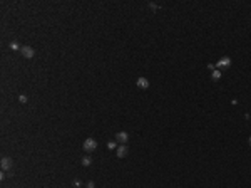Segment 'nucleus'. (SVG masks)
I'll use <instances>...</instances> for the list:
<instances>
[{"label":"nucleus","instance_id":"obj_9","mask_svg":"<svg viewBox=\"0 0 251 188\" xmlns=\"http://www.w3.org/2000/svg\"><path fill=\"white\" fill-rule=\"evenodd\" d=\"M91 163H92L91 156H84V158H82V165H84V166H91Z\"/></svg>","mask_w":251,"mask_h":188},{"label":"nucleus","instance_id":"obj_10","mask_svg":"<svg viewBox=\"0 0 251 188\" xmlns=\"http://www.w3.org/2000/svg\"><path fill=\"white\" fill-rule=\"evenodd\" d=\"M10 49L12 51H19V49H22V47L19 46V42H10Z\"/></svg>","mask_w":251,"mask_h":188},{"label":"nucleus","instance_id":"obj_15","mask_svg":"<svg viewBox=\"0 0 251 188\" xmlns=\"http://www.w3.org/2000/svg\"><path fill=\"white\" fill-rule=\"evenodd\" d=\"M248 143H250V146H251V136H250V140H248Z\"/></svg>","mask_w":251,"mask_h":188},{"label":"nucleus","instance_id":"obj_7","mask_svg":"<svg viewBox=\"0 0 251 188\" xmlns=\"http://www.w3.org/2000/svg\"><path fill=\"white\" fill-rule=\"evenodd\" d=\"M137 87L139 89H147L149 87V81L146 77H139L137 79Z\"/></svg>","mask_w":251,"mask_h":188},{"label":"nucleus","instance_id":"obj_13","mask_svg":"<svg viewBox=\"0 0 251 188\" xmlns=\"http://www.w3.org/2000/svg\"><path fill=\"white\" fill-rule=\"evenodd\" d=\"M72 185H74L76 188H79V187L82 185V183H81V180H74V181H72Z\"/></svg>","mask_w":251,"mask_h":188},{"label":"nucleus","instance_id":"obj_4","mask_svg":"<svg viewBox=\"0 0 251 188\" xmlns=\"http://www.w3.org/2000/svg\"><path fill=\"white\" fill-rule=\"evenodd\" d=\"M0 166H2V170H4V171L10 170V168H12V160H10L9 156H4V158H2V161H0Z\"/></svg>","mask_w":251,"mask_h":188},{"label":"nucleus","instance_id":"obj_3","mask_svg":"<svg viewBox=\"0 0 251 188\" xmlns=\"http://www.w3.org/2000/svg\"><path fill=\"white\" fill-rule=\"evenodd\" d=\"M231 66V59L229 57H221L219 61H218V64H216V69H228Z\"/></svg>","mask_w":251,"mask_h":188},{"label":"nucleus","instance_id":"obj_11","mask_svg":"<svg viewBox=\"0 0 251 188\" xmlns=\"http://www.w3.org/2000/svg\"><path fill=\"white\" fill-rule=\"evenodd\" d=\"M107 148H109V150H116V148H117V143H116V141H109Z\"/></svg>","mask_w":251,"mask_h":188},{"label":"nucleus","instance_id":"obj_12","mask_svg":"<svg viewBox=\"0 0 251 188\" xmlns=\"http://www.w3.org/2000/svg\"><path fill=\"white\" fill-rule=\"evenodd\" d=\"M19 101L25 104V103H27V96H25V94H20V96H19Z\"/></svg>","mask_w":251,"mask_h":188},{"label":"nucleus","instance_id":"obj_6","mask_svg":"<svg viewBox=\"0 0 251 188\" xmlns=\"http://www.w3.org/2000/svg\"><path fill=\"white\" fill-rule=\"evenodd\" d=\"M127 153H129L127 145H121V146H117V158H124V156H127Z\"/></svg>","mask_w":251,"mask_h":188},{"label":"nucleus","instance_id":"obj_1","mask_svg":"<svg viewBox=\"0 0 251 188\" xmlns=\"http://www.w3.org/2000/svg\"><path fill=\"white\" fill-rule=\"evenodd\" d=\"M82 148H84L86 153H92V151H96V148H97V141L94 140V138H87V140L84 141Z\"/></svg>","mask_w":251,"mask_h":188},{"label":"nucleus","instance_id":"obj_8","mask_svg":"<svg viewBox=\"0 0 251 188\" xmlns=\"http://www.w3.org/2000/svg\"><path fill=\"white\" fill-rule=\"evenodd\" d=\"M211 77L214 79V81H218V79L221 77V71H219V69H214V71L211 72Z\"/></svg>","mask_w":251,"mask_h":188},{"label":"nucleus","instance_id":"obj_14","mask_svg":"<svg viewBox=\"0 0 251 188\" xmlns=\"http://www.w3.org/2000/svg\"><path fill=\"white\" fill-rule=\"evenodd\" d=\"M87 188H94V181H87Z\"/></svg>","mask_w":251,"mask_h":188},{"label":"nucleus","instance_id":"obj_5","mask_svg":"<svg viewBox=\"0 0 251 188\" xmlns=\"http://www.w3.org/2000/svg\"><path fill=\"white\" fill-rule=\"evenodd\" d=\"M129 140V134L126 133V131H119L117 134H116V141H119V143H122V145H126Z\"/></svg>","mask_w":251,"mask_h":188},{"label":"nucleus","instance_id":"obj_2","mask_svg":"<svg viewBox=\"0 0 251 188\" xmlns=\"http://www.w3.org/2000/svg\"><path fill=\"white\" fill-rule=\"evenodd\" d=\"M20 52H22V56H24L25 59H32L34 56H35V51H34V47H30V46H22Z\"/></svg>","mask_w":251,"mask_h":188}]
</instances>
